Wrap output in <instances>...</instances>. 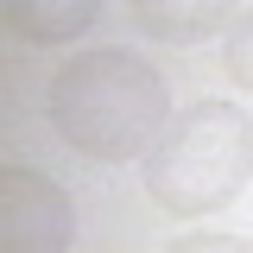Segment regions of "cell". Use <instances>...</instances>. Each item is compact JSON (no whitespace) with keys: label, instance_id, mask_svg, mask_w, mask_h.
Returning a JSON list of instances; mask_svg holds the SVG:
<instances>
[{"label":"cell","instance_id":"52a82bcc","mask_svg":"<svg viewBox=\"0 0 253 253\" xmlns=\"http://www.w3.org/2000/svg\"><path fill=\"white\" fill-rule=\"evenodd\" d=\"M165 253H253V241H241V234H184Z\"/></svg>","mask_w":253,"mask_h":253},{"label":"cell","instance_id":"5b68a950","mask_svg":"<svg viewBox=\"0 0 253 253\" xmlns=\"http://www.w3.org/2000/svg\"><path fill=\"white\" fill-rule=\"evenodd\" d=\"M6 26L26 44H76L95 26V0H13Z\"/></svg>","mask_w":253,"mask_h":253},{"label":"cell","instance_id":"6da1fadb","mask_svg":"<svg viewBox=\"0 0 253 253\" xmlns=\"http://www.w3.org/2000/svg\"><path fill=\"white\" fill-rule=\"evenodd\" d=\"M51 121L83 158L121 165L152 152L158 133L171 126V89L139 51L95 44L51 76Z\"/></svg>","mask_w":253,"mask_h":253},{"label":"cell","instance_id":"7a4b0ae2","mask_svg":"<svg viewBox=\"0 0 253 253\" xmlns=\"http://www.w3.org/2000/svg\"><path fill=\"white\" fill-rule=\"evenodd\" d=\"M253 177V126L228 101H190L146 152V190L165 215H215Z\"/></svg>","mask_w":253,"mask_h":253},{"label":"cell","instance_id":"3957f363","mask_svg":"<svg viewBox=\"0 0 253 253\" xmlns=\"http://www.w3.org/2000/svg\"><path fill=\"white\" fill-rule=\"evenodd\" d=\"M70 196L32 165L0 171V253H63L70 247Z\"/></svg>","mask_w":253,"mask_h":253},{"label":"cell","instance_id":"8992f818","mask_svg":"<svg viewBox=\"0 0 253 253\" xmlns=\"http://www.w3.org/2000/svg\"><path fill=\"white\" fill-rule=\"evenodd\" d=\"M228 76L253 95V6H241L228 19Z\"/></svg>","mask_w":253,"mask_h":253},{"label":"cell","instance_id":"277c9868","mask_svg":"<svg viewBox=\"0 0 253 253\" xmlns=\"http://www.w3.org/2000/svg\"><path fill=\"white\" fill-rule=\"evenodd\" d=\"M126 19L146 32V38H158V44H203V38H215L234 13H228L221 0H133Z\"/></svg>","mask_w":253,"mask_h":253}]
</instances>
